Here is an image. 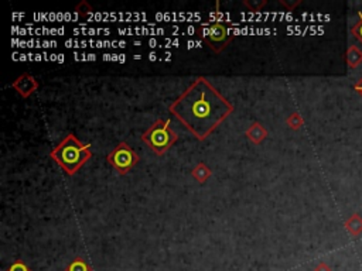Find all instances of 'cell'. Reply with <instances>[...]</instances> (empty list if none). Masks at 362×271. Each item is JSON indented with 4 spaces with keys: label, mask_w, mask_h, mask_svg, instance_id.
I'll return each mask as SVG.
<instances>
[{
    "label": "cell",
    "mask_w": 362,
    "mask_h": 271,
    "mask_svg": "<svg viewBox=\"0 0 362 271\" xmlns=\"http://www.w3.org/2000/svg\"><path fill=\"white\" fill-rule=\"evenodd\" d=\"M184 127L198 140H205L234 112V106L205 78H197L169 106Z\"/></svg>",
    "instance_id": "1"
},
{
    "label": "cell",
    "mask_w": 362,
    "mask_h": 271,
    "mask_svg": "<svg viewBox=\"0 0 362 271\" xmlns=\"http://www.w3.org/2000/svg\"><path fill=\"white\" fill-rule=\"evenodd\" d=\"M89 147V144H84L72 133H69L51 150L50 157L68 175H75L91 160L92 151Z\"/></svg>",
    "instance_id": "2"
},
{
    "label": "cell",
    "mask_w": 362,
    "mask_h": 271,
    "mask_svg": "<svg viewBox=\"0 0 362 271\" xmlns=\"http://www.w3.org/2000/svg\"><path fill=\"white\" fill-rule=\"evenodd\" d=\"M171 122L157 119L154 123L142 134V142L146 143L153 153L164 155L178 140V134L171 129Z\"/></svg>",
    "instance_id": "3"
},
{
    "label": "cell",
    "mask_w": 362,
    "mask_h": 271,
    "mask_svg": "<svg viewBox=\"0 0 362 271\" xmlns=\"http://www.w3.org/2000/svg\"><path fill=\"white\" fill-rule=\"evenodd\" d=\"M201 37L204 38L205 44L213 49L214 52H222L234 38L229 25L225 24L222 16L218 13L215 19L206 21L205 24H201Z\"/></svg>",
    "instance_id": "4"
},
{
    "label": "cell",
    "mask_w": 362,
    "mask_h": 271,
    "mask_svg": "<svg viewBox=\"0 0 362 271\" xmlns=\"http://www.w3.org/2000/svg\"><path fill=\"white\" fill-rule=\"evenodd\" d=\"M107 161L109 166L120 175H126L133 167H136L140 157L133 148L126 142H120L113 148L112 151L107 155Z\"/></svg>",
    "instance_id": "5"
},
{
    "label": "cell",
    "mask_w": 362,
    "mask_h": 271,
    "mask_svg": "<svg viewBox=\"0 0 362 271\" xmlns=\"http://www.w3.org/2000/svg\"><path fill=\"white\" fill-rule=\"evenodd\" d=\"M12 87L21 98L27 99L38 89V82L33 75L23 74L13 82Z\"/></svg>",
    "instance_id": "6"
},
{
    "label": "cell",
    "mask_w": 362,
    "mask_h": 271,
    "mask_svg": "<svg viewBox=\"0 0 362 271\" xmlns=\"http://www.w3.org/2000/svg\"><path fill=\"white\" fill-rule=\"evenodd\" d=\"M246 136L253 144H261L268 137V130L265 129L261 123L255 122V123L250 124L249 129L246 130Z\"/></svg>",
    "instance_id": "7"
},
{
    "label": "cell",
    "mask_w": 362,
    "mask_h": 271,
    "mask_svg": "<svg viewBox=\"0 0 362 271\" xmlns=\"http://www.w3.org/2000/svg\"><path fill=\"white\" fill-rule=\"evenodd\" d=\"M191 175H193L194 178L197 179L200 184H202V182H205L206 179L213 175V171H211V168L206 166V164H204V162H198V164L193 168Z\"/></svg>",
    "instance_id": "8"
},
{
    "label": "cell",
    "mask_w": 362,
    "mask_h": 271,
    "mask_svg": "<svg viewBox=\"0 0 362 271\" xmlns=\"http://www.w3.org/2000/svg\"><path fill=\"white\" fill-rule=\"evenodd\" d=\"M347 62L350 65L351 69H354L356 65H359L362 62V51L355 45H351L347 52Z\"/></svg>",
    "instance_id": "9"
},
{
    "label": "cell",
    "mask_w": 362,
    "mask_h": 271,
    "mask_svg": "<svg viewBox=\"0 0 362 271\" xmlns=\"http://www.w3.org/2000/svg\"><path fill=\"white\" fill-rule=\"evenodd\" d=\"M347 229L350 230L351 233L354 234V236H356V234H359L362 232V221L361 218L358 215H354L352 218H351L350 221L347 222Z\"/></svg>",
    "instance_id": "10"
},
{
    "label": "cell",
    "mask_w": 362,
    "mask_h": 271,
    "mask_svg": "<svg viewBox=\"0 0 362 271\" xmlns=\"http://www.w3.org/2000/svg\"><path fill=\"white\" fill-rule=\"evenodd\" d=\"M286 123L292 130H299L303 124H304V120L303 117L300 116L299 113H292L290 116L286 119Z\"/></svg>",
    "instance_id": "11"
},
{
    "label": "cell",
    "mask_w": 362,
    "mask_h": 271,
    "mask_svg": "<svg viewBox=\"0 0 362 271\" xmlns=\"http://www.w3.org/2000/svg\"><path fill=\"white\" fill-rule=\"evenodd\" d=\"M67 271H92L91 268H89V265L85 263V260L84 259H75L71 264L67 267Z\"/></svg>",
    "instance_id": "12"
},
{
    "label": "cell",
    "mask_w": 362,
    "mask_h": 271,
    "mask_svg": "<svg viewBox=\"0 0 362 271\" xmlns=\"http://www.w3.org/2000/svg\"><path fill=\"white\" fill-rule=\"evenodd\" d=\"M352 36L356 37L362 43V12H358V21L352 27Z\"/></svg>",
    "instance_id": "13"
},
{
    "label": "cell",
    "mask_w": 362,
    "mask_h": 271,
    "mask_svg": "<svg viewBox=\"0 0 362 271\" xmlns=\"http://www.w3.org/2000/svg\"><path fill=\"white\" fill-rule=\"evenodd\" d=\"M244 5L249 7L250 10H253V12H259V10L266 5V0H263V2H261V3H259V2H257V3H252V2H246V0H245Z\"/></svg>",
    "instance_id": "14"
},
{
    "label": "cell",
    "mask_w": 362,
    "mask_h": 271,
    "mask_svg": "<svg viewBox=\"0 0 362 271\" xmlns=\"http://www.w3.org/2000/svg\"><path fill=\"white\" fill-rule=\"evenodd\" d=\"M9 271H30V270H29V267H27L24 263H21V261H16V263L12 264V267L9 268Z\"/></svg>",
    "instance_id": "15"
},
{
    "label": "cell",
    "mask_w": 362,
    "mask_h": 271,
    "mask_svg": "<svg viewBox=\"0 0 362 271\" xmlns=\"http://www.w3.org/2000/svg\"><path fill=\"white\" fill-rule=\"evenodd\" d=\"M314 271H331V268L328 267V265L325 264V263H320V264L316 267V270Z\"/></svg>",
    "instance_id": "16"
},
{
    "label": "cell",
    "mask_w": 362,
    "mask_h": 271,
    "mask_svg": "<svg viewBox=\"0 0 362 271\" xmlns=\"http://www.w3.org/2000/svg\"><path fill=\"white\" fill-rule=\"evenodd\" d=\"M354 89H355L356 92L359 93V95L362 96V78L359 79V82H356L355 85H354Z\"/></svg>",
    "instance_id": "17"
},
{
    "label": "cell",
    "mask_w": 362,
    "mask_h": 271,
    "mask_svg": "<svg viewBox=\"0 0 362 271\" xmlns=\"http://www.w3.org/2000/svg\"><path fill=\"white\" fill-rule=\"evenodd\" d=\"M280 3H281V5H283V6L289 7V10H292V9H293V7H296V6H297V5H299L300 2H296V3H294V5H289L288 2H285V0H280Z\"/></svg>",
    "instance_id": "18"
}]
</instances>
